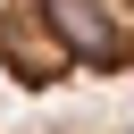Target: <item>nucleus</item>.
<instances>
[{
    "mask_svg": "<svg viewBox=\"0 0 134 134\" xmlns=\"http://www.w3.org/2000/svg\"><path fill=\"white\" fill-rule=\"evenodd\" d=\"M0 75L25 92L134 75V0H0Z\"/></svg>",
    "mask_w": 134,
    "mask_h": 134,
    "instance_id": "nucleus-1",
    "label": "nucleus"
},
{
    "mask_svg": "<svg viewBox=\"0 0 134 134\" xmlns=\"http://www.w3.org/2000/svg\"><path fill=\"white\" fill-rule=\"evenodd\" d=\"M0 134H134V100H117V92H67L50 109H25Z\"/></svg>",
    "mask_w": 134,
    "mask_h": 134,
    "instance_id": "nucleus-2",
    "label": "nucleus"
}]
</instances>
